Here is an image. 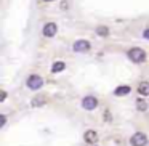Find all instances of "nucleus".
Returning a JSON list of instances; mask_svg holds the SVG:
<instances>
[{
  "label": "nucleus",
  "mask_w": 149,
  "mask_h": 146,
  "mask_svg": "<svg viewBox=\"0 0 149 146\" xmlns=\"http://www.w3.org/2000/svg\"><path fill=\"white\" fill-rule=\"evenodd\" d=\"M128 58L132 59L133 63H143L146 59V53H144V50H141V48H132L128 52Z\"/></svg>",
  "instance_id": "obj_1"
},
{
  "label": "nucleus",
  "mask_w": 149,
  "mask_h": 146,
  "mask_svg": "<svg viewBox=\"0 0 149 146\" xmlns=\"http://www.w3.org/2000/svg\"><path fill=\"white\" fill-rule=\"evenodd\" d=\"M96 106H98V100L95 96H91V95H88V96H85L84 100H82V108L87 109V111L96 109Z\"/></svg>",
  "instance_id": "obj_3"
},
{
  "label": "nucleus",
  "mask_w": 149,
  "mask_h": 146,
  "mask_svg": "<svg viewBox=\"0 0 149 146\" xmlns=\"http://www.w3.org/2000/svg\"><path fill=\"white\" fill-rule=\"evenodd\" d=\"M64 68H66V64L63 61H56L55 64L52 66V72H55V74L56 72H61V71H64Z\"/></svg>",
  "instance_id": "obj_10"
},
{
  "label": "nucleus",
  "mask_w": 149,
  "mask_h": 146,
  "mask_svg": "<svg viewBox=\"0 0 149 146\" xmlns=\"http://www.w3.org/2000/svg\"><path fill=\"white\" fill-rule=\"evenodd\" d=\"M5 98H7V93H5V92H3V93H2V98H0V101H3Z\"/></svg>",
  "instance_id": "obj_16"
},
{
  "label": "nucleus",
  "mask_w": 149,
  "mask_h": 146,
  "mask_svg": "<svg viewBox=\"0 0 149 146\" xmlns=\"http://www.w3.org/2000/svg\"><path fill=\"white\" fill-rule=\"evenodd\" d=\"M136 109L138 111H146L148 109V103H146L144 100H141V98H138V100H136Z\"/></svg>",
  "instance_id": "obj_11"
},
{
  "label": "nucleus",
  "mask_w": 149,
  "mask_h": 146,
  "mask_svg": "<svg viewBox=\"0 0 149 146\" xmlns=\"http://www.w3.org/2000/svg\"><path fill=\"white\" fill-rule=\"evenodd\" d=\"M130 143H132V146H146L148 136H146L144 133H141V132H136L135 135L130 138Z\"/></svg>",
  "instance_id": "obj_2"
},
{
  "label": "nucleus",
  "mask_w": 149,
  "mask_h": 146,
  "mask_svg": "<svg viewBox=\"0 0 149 146\" xmlns=\"http://www.w3.org/2000/svg\"><path fill=\"white\" fill-rule=\"evenodd\" d=\"M138 93L141 96H148L149 95V82H141L138 85Z\"/></svg>",
  "instance_id": "obj_9"
},
{
  "label": "nucleus",
  "mask_w": 149,
  "mask_h": 146,
  "mask_svg": "<svg viewBox=\"0 0 149 146\" xmlns=\"http://www.w3.org/2000/svg\"><path fill=\"white\" fill-rule=\"evenodd\" d=\"M130 90H132V88H130L128 85H122V87H117L116 90H114V95H116V96H125V95L130 93Z\"/></svg>",
  "instance_id": "obj_8"
},
{
  "label": "nucleus",
  "mask_w": 149,
  "mask_h": 146,
  "mask_svg": "<svg viewBox=\"0 0 149 146\" xmlns=\"http://www.w3.org/2000/svg\"><path fill=\"white\" fill-rule=\"evenodd\" d=\"M96 34H98V36H101V37H106L107 34H109V29H107L106 26H98L96 27Z\"/></svg>",
  "instance_id": "obj_12"
},
{
  "label": "nucleus",
  "mask_w": 149,
  "mask_h": 146,
  "mask_svg": "<svg viewBox=\"0 0 149 146\" xmlns=\"http://www.w3.org/2000/svg\"><path fill=\"white\" fill-rule=\"evenodd\" d=\"M37 104H43V100H34L32 101V106H37Z\"/></svg>",
  "instance_id": "obj_14"
},
{
  "label": "nucleus",
  "mask_w": 149,
  "mask_h": 146,
  "mask_svg": "<svg viewBox=\"0 0 149 146\" xmlns=\"http://www.w3.org/2000/svg\"><path fill=\"white\" fill-rule=\"evenodd\" d=\"M56 31H58L56 24L55 23H48V24H45V27H43V36L45 37H53V36H56Z\"/></svg>",
  "instance_id": "obj_6"
},
{
  "label": "nucleus",
  "mask_w": 149,
  "mask_h": 146,
  "mask_svg": "<svg viewBox=\"0 0 149 146\" xmlns=\"http://www.w3.org/2000/svg\"><path fill=\"white\" fill-rule=\"evenodd\" d=\"M5 122H7V117H5V116H0V127H3Z\"/></svg>",
  "instance_id": "obj_13"
},
{
  "label": "nucleus",
  "mask_w": 149,
  "mask_h": 146,
  "mask_svg": "<svg viewBox=\"0 0 149 146\" xmlns=\"http://www.w3.org/2000/svg\"><path fill=\"white\" fill-rule=\"evenodd\" d=\"M90 42L88 40H77V42L72 45V48H74V52L77 53H84V52H88L90 50Z\"/></svg>",
  "instance_id": "obj_5"
},
{
  "label": "nucleus",
  "mask_w": 149,
  "mask_h": 146,
  "mask_svg": "<svg viewBox=\"0 0 149 146\" xmlns=\"http://www.w3.org/2000/svg\"><path fill=\"white\" fill-rule=\"evenodd\" d=\"M143 37H144V39H148V40H149V29H146L144 32H143Z\"/></svg>",
  "instance_id": "obj_15"
},
{
  "label": "nucleus",
  "mask_w": 149,
  "mask_h": 146,
  "mask_svg": "<svg viewBox=\"0 0 149 146\" xmlns=\"http://www.w3.org/2000/svg\"><path fill=\"white\" fill-rule=\"evenodd\" d=\"M27 87L31 88V90H39L40 87L43 85V79L40 77V75H31L29 79H27Z\"/></svg>",
  "instance_id": "obj_4"
},
{
  "label": "nucleus",
  "mask_w": 149,
  "mask_h": 146,
  "mask_svg": "<svg viewBox=\"0 0 149 146\" xmlns=\"http://www.w3.org/2000/svg\"><path fill=\"white\" fill-rule=\"evenodd\" d=\"M84 140L87 143H90V145H93V143L98 141V133L95 132V130H87V132L84 133Z\"/></svg>",
  "instance_id": "obj_7"
},
{
  "label": "nucleus",
  "mask_w": 149,
  "mask_h": 146,
  "mask_svg": "<svg viewBox=\"0 0 149 146\" xmlns=\"http://www.w3.org/2000/svg\"><path fill=\"white\" fill-rule=\"evenodd\" d=\"M43 2H53V0H43Z\"/></svg>",
  "instance_id": "obj_17"
}]
</instances>
